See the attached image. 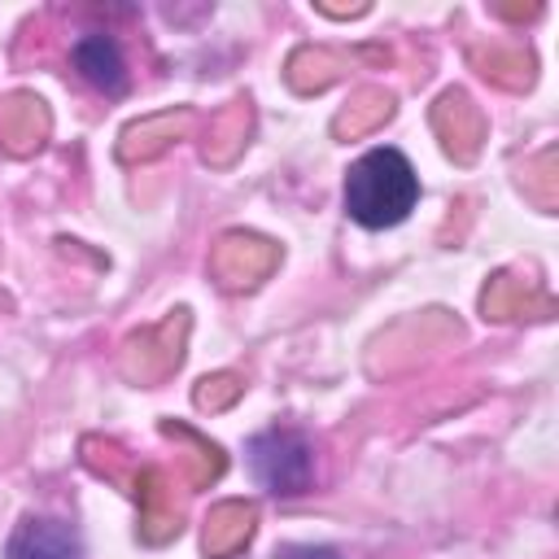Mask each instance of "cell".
I'll return each instance as SVG.
<instances>
[{"mask_svg":"<svg viewBox=\"0 0 559 559\" xmlns=\"http://www.w3.org/2000/svg\"><path fill=\"white\" fill-rule=\"evenodd\" d=\"M253 533V507L249 502H223L205 524V555H231Z\"/></svg>","mask_w":559,"mask_h":559,"instance_id":"7","label":"cell"},{"mask_svg":"<svg viewBox=\"0 0 559 559\" xmlns=\"http://www.w3.org/2000/svg\"><path fill=\"white\" fill-rule=\"evenodd\" d=\"M4 559H83V537L70 520H57V515H26L9 546H4Z\"/></svg>","mask_w":559,"mask_h":559,"instance_id":"3","label":"cell"},{"mask_svg":"<svg viewBox=\"0 0 559 559\" xmlns=\"http://www.w3.org/2000/svg\"><path fill=\"white\" fill-rule=\"evenodd\" d=\"M249 467L262 480V489L280 498H297L314 480V450L293 428H266L249 441Z\"/></svg>","mask_w":559,"mask_h":559,"instance_id":"2","label":"cell"},{"mask_svg":"<svg viewBox=\"0 0 559 559\" xmlns=\"http://www.w3.org/2000/svg\"><path fill=\"white\" fill-rule=\"evenodd\" d=\"M140 485H144V489H135V498L144 502V528H140V533H144L148 542H162V537L179 533V507H175L166 480H162L157 472H144Z\"/></svg>","mask_w":559,"mask_h":559,"instance_id":"6","label":"cell"},{"mask_svg":"<svg viewBox=\"0 0 559 559\" xmlns=\"http://www.w3.org/2000/svg\"><path fill=\"white\" fill-rule=\"evenodd\" d=\"M419 179L397 148L362 153L345 175V210L362 227H393L415 210Z\"/></svg>","mask_w":559,"mask_h":559,"instance_id":"1","label":"cell"},{"mask_svg":"<svg viewBox=\"0 0 559 559\" xmlns=\"http://www.w3.org/2000/svg\"><path fill=\"white\" fill-rule=\"evenodd\" d=\"M74 70L92 83V87H100V92H109V96H118L122 87H127V61H122V48L109 39V35H100V31H92V35H83L79 44H74Z\"/></svg>","mask_w":559,"mask_h":559,"instance_id":"5","label":"cell"},{"mask_svg":"<svg viewBox=\"0 0 559 559\" xmlns=\"http://www.w3.org/2000/svg\"><path fill=\"white\" fill-rule=\"evenodd\" d=\"M271 262H275V245L262 240V236H240V231H231V236H223L218 249H214V271L223 275L227 288H249V284H258V275H266Z\"/></svg>","mask_w":559,"mask_h":559,"instance_id":"4","label":"cell"},{"mask_svg":"<svg viewBox=\"0 0 559 559\" xmlns=\"http://www.w3.org/2000/svg\"><path fill=\"white\" fill-rule=\"evenodd\" d=\"M4 114L13 118V122H9V144H13V148H26V144H31V140H39V135H44V127H48L44 105H39L35 96H13Z\"/></svg>","mask_w":559,"mask_h":559,"instance_id":"8","label":"cell"},{"mask_svg":"<svg viewBox=\"0 0 559 559\" xmlns=\"http://www.w3.org/2000/svg\"><path fill=\"white\" fill-rule=\"evenodd\" d=\"M275 559H341V555L328 546H280Z\"/></svg>","mask_w":559,"mask_h":559,"instance_id":"9","label":"cell"}]
</instances>
